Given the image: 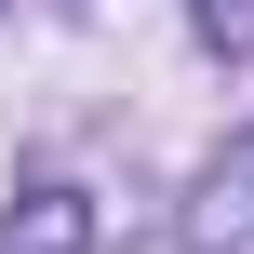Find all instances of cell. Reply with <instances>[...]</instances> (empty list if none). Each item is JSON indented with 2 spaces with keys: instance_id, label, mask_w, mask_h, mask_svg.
<instances>
[{
  "instance_id": "1",
  "label": "cell",
  "mask_w": 254,
  "mask_h": 254,
  "mask_svg": "<svg viewBox=\"0 0 254 254\" xmlns=\"http://www.w3.org/2000/svg\"><path fill=\"white\" fill-rule=\"evenodd\" d=\"M188 241L201 254H254V134H228L214 174L188 188Z\"/></svg>"
},
{
  "instance_id": "2",
  "label": "cell",
  "mask_w": 254,
  "mask_h": 254,
  "mask_svg": "<svg viewBox=\"0 0 254 254\" xmlns=\"http://www.w3.org/2000/svg\"><path fill=\"white\" fill-rule=\"evenodd\" d=\"M0 254H94V201L80 188H27L0 214Z\"/></svg>"
},
{
  "instance_id": "3",
  "label": "cell",
  "mask_w": 254,
  "mask_h": 254,
  "mask_svg": "<svg viewBox=\"0 0 254 254\" xmlns=\"http://www.w3.org/2000/svg\"><path fill=\"white\" fill-rule=\"evenodd\" d=\"M188 13H201V40H214V54H254V0H188Z\"/></svg>"
}]
</instances>
